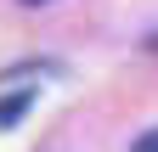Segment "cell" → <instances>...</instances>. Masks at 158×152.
<instances>
[{
	"mask_svg": "<svg viewBox=\"0 0 158 152\" xmlns=\"http://www.w3.org/2000/svg\"><path fill=\"white\" fill-rule=\"evenodd\" d=\"M130 152H158V130H147V135H135V146Z\"/></svg>",
	"mask_w": 158,
	"mask_h": 152,
	"instance_id": "7a4b0ae2",
	"label": "cell"
},
{
	"mask_svg": "<svg viewBox=\"0 0 158 152\" xmlns=\"http://www.w3.org/2000/svg\"><path fill=\"white\" fill-rule=\"evenodd\" d=\"M23 6H45V0H23Z\"/></svg>",
	"mask_w": 158,
	"mask_h": 152,
	"instance_id": "3957f363",
	"label": "cell"
},
{
	"mask_svg": "<svg viewBox=\"0 0 158 152\" xmlns=\"http://www.w3.org/2000/svg\"><path fill=\"white\" fill-rule=\"evenodd\" d=\"M34 102V90H11V96L6 102H0V130H6V124H17V118H23V107Z\"/></svg>",
	"mask_w": 158,
	"mask_h": 152,
	"instance_id": "6da1fadb",
	"label": "cell"
}]
</instances>
